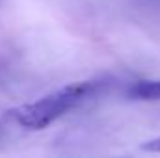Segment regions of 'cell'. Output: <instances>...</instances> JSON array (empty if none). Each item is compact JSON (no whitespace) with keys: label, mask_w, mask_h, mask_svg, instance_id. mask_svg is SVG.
<instances>
[{"label":"cell","mask_w":160,"mask_h":158,"mask_svg":"<svg viewBox=\"0 0 160 158\" xmlns=\"http://www.w3.org/2000/svg\"><path fill=\"white\" fill-rule=\"evenodd\" d=\"M142 149L149 151V153H160V138H155V140H149V141L142 143Z\"/></svg>","instance_id":"3"},{"label":"cell","mask_w":160,"mask_h":158,"mask_svg":"<svg viewBox=\"0 0 160 158\" xmlns=\"http://www.w3.org/2000/svg\"><path fill=\"white\" fill-rule=\"evenodd\" d=\"M95 87H97V82H93V80L75 82V84H69L50 95L41 97L36 102L17 108L11 114L19 125L32 128V130H41V128L48 126L52 121H56L60 116H63L65 112H69L71 108H75L77 104H80L89 93H93Z\"/></svg>","instance_id":"1"},{"label":"cell","mask_w":160,"mask_h":158,"mask_svg":"<svg viewBox=\"0 0 160 158\" xmlns=\"http://www.w3.org/2000/svg\"><path fill=\"white\" fill-rule=\"evenodd\" d=\"M127 95L134 101H160V80H140L134 82Z\"/></svg>","instance_id":"2"}]
</instances>
